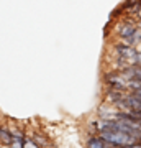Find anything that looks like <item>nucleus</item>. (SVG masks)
Here are the masks:
<instances>
[{
  "label": "nucleus",
  "mask_w": 141,
  "mask_h": 148,
  "mask_svg": "<svg viewBox=\"0 0 141 148\" xmlns=\"http://www.w3.org/2000/svg\"><path fill=\"white\" fill-rule=\"evenodd\" d=\"M102 84H104V87L128 92V81L125 79V76L121 74V71H115V69L107 68L102 73Z\"/></svg>",
  "instance_id": "1"
},
{
  "label": "nucleus",
  "mask_w": 141,
  "mask_h": 148,
  "mask_svg": "<svg viewBox=\"0 0 141 148\" xmlns=\"http://www.w3.org/2000/svg\"><path fill=\"white\" fill-rule=\"evenodd\" d=\"M125 90H118V89H110V87H104V92H102V102L104 104H108V106L116 107V104L125 97Z\"/></svg>",
  "instance_id": "2"
},
{
  "label": "nucleus",
  "mask_w": 141,
  "mask_h": 148,
  "mask_svg": "<svg viewBox=\"0 0 141 148\" xmlns=\"http://www.w3.org/2000/svg\"><path fill=\"white\" fill-rule=\"evenodd\" d=\"M95 114H97V119H100V120H115L118 110L113 106H108V104L100 102V106L97 107V112Z\"/></svg>",
  "instance_id": "3"
},
{
  "label": "nucleus",
  "mask_w": 141,
  "mask_h": 148,
  "mask_svg": "<svg viewBox=\"0 0 141 148\" xmlns=\"http://www.w3.org/2000/svg\"><path fill=\"white\" fill-rule=\"evenodd\" d=\"M85 148H112L110 143L100 135H89L85 140Z\"/></svg>",
  "instance_id": "4"
},
{
  "label": "nucleus",
  "mask_w": 141,
  "mask_h": 148,
  "mask_svg": "<svg viewBox=\"0 0 141 148\" xmlns=\"http://www.w3.org/2000/svg\"><path fill=\"white\" fill-rule=\"evenodd\" d=\"M12 145H13V137H12L7 122L0 123V147H12Z\"/></svg>",
  "instance_id": "5"
},
{
  "label": "nucleus",
  "mask_w": 141,
  "mask_h": 148,
  "mask_svg": "<svg viewBox=\"0 0 141 148\" xmlns=\"http://www.w3.org/2000/svg\"><path fill=\"white\" fill-rule=\"evenodd\" d=\"M31 138H33V140H35V142H36V143H38V145H40L41 148L52 145V143H51V140H49V138H48V137H46V135H44L43 132H33V133H31Z\"/></svg>",
  "instance_id": "6"
},
{
  "label": "nucleus",
  "mask_w": 141,
  "mask_h": 148,
  "mask_svg": "<svg viewBox=\"0 0 141 148\" xmlns=\"http://www.w3.org/2000/svg\"><path fill=\"white\" fill-rule=\"evenodd\" d=\"M21 148H41V147H40V145H38L31 137H26L25 142L21 143Z\"/></svg>",
  "instance_id": "7"
},
{
  "label": "nucleus",
  "mask_w": 141,
  "mask_h": 148,
  "mask_svg": "<svg viewBox=\"0 0 141 148\" xmlns=\"http://www.w3.org/2000/svg\"><path fill=\"white\" fill-rule=\"evenodd\" d=\"M135 66H140L141 68V48H138V51H136V56H135Z\"/></svg>",
  "instance_id": "8"
},
{
  "label": "nucleus",
  "mask_w": 141,
  "mask_h": 148,
  "mask_svg": "<svg viewBox=\"0 0 141 148\" xmlns=\"http://www.w3.org/2000/svg\"><path fill=\"white\" fill-rule=\"evenodd\" d=\"M123 148H141V140H136V142H131L128 145H125Z\"/></svg>",
  "instance_id": "9"
},
{
  "label": "nucleus",
  "mask_w": 141,
  "mask_h": 148,
  "mask_svg": "<svg viewBox=\"0 0 141 148\" xmlns=\"http://www.w3.org/2000/svg\"><path fill=\"white\" fill-rule=\"evenodd\" d=\"M138 27L141 28V18H140V20H138Z\"/></svg>",
  "instance_id": "10"
},
{
  "label": "nucleus",
  "mask_w": 141,
  "mask_h": 148,
  "mask_svg": "<svg viewBox=\"0 0 141 148\" xmlns=\"http://www.w3.org/2000/svg\"><path fill=\"white\" fill-rule=\"evenodd\" d=\"M44 148H52V145H49V147H44Z\"/></svg>",
  "instance_id": "11"
},
{
  "label": "nucleus",
  "mask_w": 141,
  "mask_h": 148,
  "mask_svg": "<svg viewBox=\"0 0 141 148\" xmlns=\"http://www.w3.org/2000/svg\"><path fill=\"white\" fill-rule=\"evenodd\" d=\"M2 148H13V147H2Z\"/></svg>",
  "instance_id": "12"
}]
</instances>
